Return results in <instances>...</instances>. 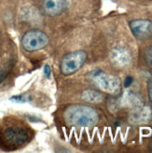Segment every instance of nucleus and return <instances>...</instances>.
I'll use <instances>...</instances> for the list:
<instances>
[{"mask_svg":"<svg viewBox=\"0 0 152 153\" xmlns=\"http://www.w3.org/2000/svg\"><path fill=\"white\" fill-rule=\"evenodd\" d=\"M65 120L72 126L93 127L99 121V115L91 106L77 104L67 108L65 112Z\"/></svg>","mask_w":152,"mask_h":153,"instance_id":"f257e3e1","label":"nucleus"},{"mask_svg":"<svg viewBox=\"0 0 152 153\" xmlns=\"http://www.w3.org/2000/svg\"><path fill=\"white\" fill-rule=\"evenodd\" d=\"M109 59L111 63L120 69L129 67L132 62V56L131 52L123 47L113 48L109 54Z\"/></svg>","mask_w":152,"mask_h":153,"instance_id":"0eeeda50","label":"nucleus"},{"mask_svg":"<svg viewBox=\"0 0 152 153\" xmlns=\"http://www.w3.org/2000/svg\"><path fill=\"white\" fill-rule=\"evenodd\" d=\"M132 81H133L132 77L128 76L126 79H125V82H124V85H125V87H129V86L132 84Z\"/></svg>","mask_w":152,"mask_h":153,"instance_id":"2eb2a0df","label":"nucleus"},{"mask_svg":"<svg viewBox=\"0 0 152 153\" xmlns=\"http://www.w3.org/2000/svg\"><path fill=\"white\" fill-rule=\"evenodd\" d=\"M119 105L132 109V108L143 105V101H142V98L138 95H136L133 92L128 91V92H125L122 95V97H120L119 100Z\"/></svg>","mask_w":152,"mask_h":153,"instance_id":"9d476101","label":"nucleus"},{"mask_svg":"<svg viewBox=\"0 0 152 153\" xmlns=\"http://www.w3.org/2000/svg\"><path fill=\"white\" fill-rule=\"evenodd\" d=\"M147 90H148V97H149V100L152 103V81L148 83V87H147Z\"/></svg>","mask_w":152,"mask_h":153,"instance_id":"dca6fc26","label":"nucleus"},{"mask_svg":"<svg viewBox=\"0 0 152 153\" xmlns=\"http://www.w3.org/2000/svg\"><path fill=\"white\" fill-rule=\"evenodd\" d=\"M129 27L136 39L141 41L152 39V21L145 19L132 20L129 22Z\"/></svg>","mask_w":152,"mask_h":153,"instance_id":"39448f33","label":"nucleus"},{"mask_svg":"<svg viewBox=\"0 0 152 153\" xmlns=\"http://www.w3.org/2000/svg\"><path fill=\"white\" fill-rule=\"evenodd\" d=\"M49 41L50 39L45 33L35 29L26 32L23 34L22 38V46L27 52H34L47 47Z\"/></svg>","mask_w":152,"mask_h":153,"instance_id":"20e7f679","label":"nucleus"},{"mask_svg":"<svg viewBox=\"0 0 152 153\" xmlns=\"http://www.w3.org/2000/svg\"><path fill=\"white\" fill-rule=\"evenodd\" d=\"M43 71H44V75H45V77H47V78H50V77L51 70H50V67L49 65H45Z\"/></svg>","mask_w":152,"mask_h":153,"instance_id":"4468645a","label":"nucleus"},{"mask_svg":"<svg viewBox=\"0 0 152 153\" xmlns=\"http://www.w3.org/2000/svg\"><path fill=\"white\" fill-rule=\"evenodd\" d=\"M144 59H145L146 63L149 67H152V46L146 48L144 52Z\"/></svg>","mask_w":152,"mask_h":153,"instance_id":"f8f14e48","label":"nucleus"},{"mask_svg":"<svg viewBox=\"0 0 152 153\" xmlns=\"http://www.w3.org/2000/svg\"><path fill=\"white\" fill-rule=\"evenodd\" d=\"M152 119V109L148 106L140 105L132 108L129 114V122L132 124L142 125L148 123Z\"/></svg>","mask_w":152,"mask_h":153,"instance_id":"6e6552de","label":"nucleus"},{"mask_svg":"<svg viewBox=\"0 0 152 153\" xmlns=\"http://www.w3.org/2000/svg\"><path fill=\"white\" fill-rule=\"evenodd\" d=\"M3 140L8 146H22L28 140V134L23 128L11 127L3 132Z\"/></svg>","mask_w":152,"mask_h":153,"instance_id":"423d86ee","label":"nucleus"},{"mask_svg":"<svg viewBox=\"0 0 152 153\" xmlns=\"http://www.w3.org/2000/svg\"><path fill=\"white\" fill-rule=\"evenodd\" d=\"M82 100L90 103H101L104 100L103 94L94 89H87L81 95Z\"/></svg>","mask_w":152,"mask_h":153,"instance_id":"9b49d317","label":"nucleus"},{"mask_svg":"<svg viewBox=\"0 0 152 153\" xmlns=\"http://www.w3.org/2000/svg\"><path fill=\"white\" fill-rule=\"evenodd\" d=\"M67 7L66 0H44V11L49 16L55 17L62 14Z\"/></svg>","mask_w":152,"mask_h":153,"instance_id":"1a4fd4ad","label":"nucleus"},{"mask_svg":"<svg viewBox=\"0 0 152 153\" xmlns=\"http://www.w3.org/2000/svg\"><path fill=\"white\" fill-rule=\"evenodd\" d=\"M89 76L102 91L110 95H118L120 92L121 82L118 76L102 71H93Z\"/></svg>","mask_w":152,"mask_h":153,"instance_id":"f03ea898","label":"nucleus"},{"mask_svg":"<svg viewBox=\"0 0 152 153\" xmlns=\"http://www.w3.org/2000/svg\"><path fill=\"white\" fill-rule=\"evenodd\" d=\"M0 71H1V70H0Z\"/></svg>","mask_w":152,"mask_h":153,"instance_id":"f3484780","label":"nucleus"},{"mask_svg":"<svg viewBox=\"0 0 152 153\" xmlns=\"http://www.w3.org/2000/svg\"><path fill=\"white\" fill-rule=\"evenodd\" d=\"M88 55L84 50H75L67 53L61 61V71L64 75H70L83 66Z\"/></svg>","mask_w":152,"mask_h":153,"instance_id":"7ed1b4c3","label":"nucleus"},{"mask_svg":"<svg viewBox=\"0 0 152 153\" xmlns=\"http://www.w3.org/2000/svg\"><path fill=\"white\" fill-rule=\"evenodd\" d=\"M11 101H13L15 103H24L26 100H27V97L23 95H18V96H14L10 98Z\"/></svg>","mask_w":152,"mask_h":153,"instance_id":"ddd939ff","label":"nucleus"}]
</instances>
